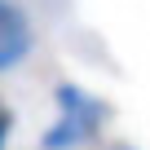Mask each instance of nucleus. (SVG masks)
Masks as SVG:
<instances>
[{
    "label": "nucleus",
    "mask_w": 150,
    "mask_h": 150,
    "mask_svg": "<svg viewBox=\"0 0 150 150\" xmlns=\"http://www.w3.org/2000/svg\"><path fill=\"white\" fill-rule=\"evenodd\" d=\"M53 102H57V119L44 132V150H80V146H88L102 132L106 115H110V106L102 97L84 93L80 84H57Z\"/></svg>",
    "instance_id": "1"
},
{
    "label": "nucleus",
    "mask_w": 150,
    "mask_h": 150,
    "mask_svg": "<svg viewBox=\"0 0 150 150\" xmlns=\"http://www.w3.org/2000/svg\"><path fill=\"white\" fill-rule=\"evenodd\" d=\"M35 49V27L18 0H0V75L18 71Z\"/></svg>",
    "instance_id": "2"
},
{
    "label": "nucleus",
    "mask_w": 150,
    "mask_h": 150,
    "mask_svg": "<svg viewBox=\"0 0 150 150\" xmlns=\"http://www.w3.org/2000/svg\"><path fill=\"white\" fill-rule=\"evenodd\" d=\"M9 128H13V115H9L5 102H0V150H5V141H9Z\"/></svg>",
    "instance_id": "3"
},
{
    "label": "nucleus",
    "mask_w": 150,
    "mask_h": 150,
    "mask_svg": "<svg viewBox=\"0 0 150 150\" xmlns=\"http://www.w3.org/2000/svg\"><path fill=\"white\" fill-rule=\"evenodd\" d=\"M115 150H132V146H115Z\"/></svg>",
    "instance_id": "4"
}]
</instances>
